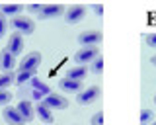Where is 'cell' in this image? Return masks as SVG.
I'll return each mask as SVG.
<instances>
[{
  "label": "cell",
  "instance_id": "cell-10",
  "mask_svg": "<svg viewBox=\"0 0 156 125\" xmlns=\"http://www.w3.org/2000/svg\"><path fill=\"white\" fill-rule=\"evenodd\" d=\"M43 102H45L49 108L51 109H65L66 105H68V100L65 98V96H61V94H49L45 100H43Z\"/></svg>",
  "mask_w": 156,
  "mask_h": 125
},
{
  "label": "cell",
  "instance_id": "cell-28",
  "mask_svg": "<svg viewBox=\"0 0 156 125\" xmlns=\"http://www.w3.org/2000/svg\"><path fill=\"white\" fill-rule=\"evenodd\" d=\"M94 12L98 14V16H101V14H104V6H101V4H96V6H94Z\"/></svg>",
  "mask_w": 156,
  "mask_h": 125
},
{
  "label": "cell",
  "instance_id": "cell-19",
  "mask_svg": "<svg viewBox=\"0 0 156 125\" xmlns=\"http://www.w3.org/2000/svg\"><path fill=\"white\" fill-rule=\"evenodd\" d=\"M29 84H31V90H37V92H41V94H45V96H49V94H51V90H49V86H47V84H43L41 80L37 78V76H35V78H33V80H31Z\"/></svg>",
  "mask_w": 156,
  "mask_h": 125
},
{
  "label": "cell",
  "instance_id": "cell-27",
  "mask_svg": "<svg viewBox=\"0 0 156 125\" xmlns=\"http://www.w3.org/2000/svg\"><path fill=\"white\" fill-rule=\"evenodd\" d=\"M31 98H33V100H39V102H43L47 96H45V94H41V92H37V90H31Z\"/></svg>",
  "mask_w": 156,
  "mask_h": 125
},
{
  "label": "cell",
  "instance_id": "cell-8",
  "mask_svg": "<svg viewBox=\"0 0 156 125\" xmlns=\"http://www.w3.org/2000/svg\"><path fill=\"white\" fill-rule=\"evenodd\" d=\"M6 49L12 53L14 57L20 55V53L23 51V35H22V33H16V31H14L12 35L8 37V45H6Z\"/></svg>",
  "mask_w": 156,
  "mask_h": 125
},
{
  "label": "cell",
  "instance_id": "cell-18",
  "mask_svg": "<svg viewBox=\"0 0 156 125\" xmlns=\"http://www.w3.org/2000/svg\"><path fill=\"white\" fill-rule=\"evenodd\" d=\"M14 82H16V74L14 73H2L0 74V90H6Z\"/></svg>",
  "mask_w": 156,
  "mask_h": 125
},
{
  "label": "cell",
  "instance_id": "cell-6",
  "mask_svg": "<svg viewBox=\"0 0 156 125\" xmlns=\"http://www.w3.org/2000/svg\"><path fill=\"white\" fill-rule=\"evenodd\" d=\"M84 16H86V6H82V4H74V6L66 8V12H65V20L68 23L82 22V20H84Z\"/></svg>",
  "mask_w": 156,
  "mask_h": 125
},
{
  "label": "cell",
  "instance_id": "cell-11",
  "mask_svg": "<svg viewBox=\"0 0 156 125\" xmlns=\"http://www.w3.org/2000/svg\"><path fill=\"white\" fill-rule=\"evenodd\" d=\"M58 88H61L62 92H68V94H80L82 92V82L70 80V78H61L58 80Z\"/></svg>",
  "mask_w": 156,
  "mask_h": 125
},
{
  "label": "cell",
  "instance_id": "cell-14",
  "mask_svg": "<svg viewBox=\"0 0 156 125\" xmlns=\"http://www.w3.org/2000/svg\"><path fill=\"white\" fill-rule=\"evenodd\" d=\"M18 112H20V115H22L26 121H31L33 117H35V108L31 105V102H27V100H22L18 105Z\"/></svg>",
  "mask_w": 156,
  "mask_h": 125
},
{
  "label": "cell",
  "instance_id": "cell-16",
  "mask_svg": "<svg viewBox=\"0 0 156 125\" xmlns=\"http://www.w3.org/2000/svg\"><path fill=\"white\" fill-rule=\"evenodd\" d=\"M22 10H23L22 4H4V6H0V14L2 16H12V18H18Z\"/></svg>",
  "mask_w": 156,
  "mask_h": 125
},
{
  "label": "cell",
  "instance_id": "cell-12",
  "mask_svg": "<svg viewBox=\"0 0 156 125\" xmlns=\"http://www.w3.org/2000/svg\"><path fill=\"white\" fill-rule=\"evenodd\" d=\"M35 115H37V117L41 119L45 125H53V112H51V108H49L45 102H39V104H37Z\"/></svg>",
  "mask_w": 156,
  "mask_h": 125
},
{
  "label": "cell",
  "instance_id": "cell-23",
  "mask_svg": "<svg viewBox=\"0 0 156 125\" xmlns=\"http://www.w3.org/2000/svg\"><path fill=\"white\" fill-rule=\"evenodd\" d=\"M92 125H104V112H96L90 119Z\"/></svg>",
  "mask_w": 156,
  "mask_h": 125
},
{
  "label": "cell",
  "instance_id": "cell-3",
  "mask_svg": "<svg viewBox=\"0 0 156 125\" xmlns=\"http://www.w3.org/2000/svg\"><path fill=\"white\" fill-rule=\"evenodd\" d=\"M39 65H41V53H39V51H31V53H27V55L22 59V62L18 65V70H29V73H35Z\"/></svg>",
  "mask_w": 156,
  "mask_h": 125
},
{
  "label": "cell",
  "instance_id": "cell-20",
  "mask_svg": "<svg viewBox=\"0 0 156 125\" xmlns=\"http://www.w3.org/2000/svg\"><path fill=\"white\" fill-rule=\"evenodd\" d=\"M152 117H154V113L150 112V109H143L140 115H139V121H140V125H148L152 121Z\"/></svg>",
  "mask_w": 156,
  "mask_h": 125
},
{
  "label": "cell",
  "instance_id": "cell-21",
  "mask_svg": "<svg viewBox=\"0 0 156 125\" xmlns=\"http://www.w3.org/2000/svg\"><path fill=\"white\" fill-rule=\"evenodd\" d=\"M101 70H104V59H101V55H100L94 61V65H92V73H94V74H101Z\"/></svg>",
  "mask_w": 156,
  "mask_h": 125
},
{
  "label": "cell",
  "instance_id": "cell-4",
  "mask_svg": "<svg viewBox=\"0 0 156 125\" xmlns=\"http://www.w3.org/2000/svg\"><path fill=\"white\" fill-rule=\"evenodd\" d=\"M101 31H82L78 33V43L82 47H98V43H101Z\"/></svg>",
  "mask_w": 156,
  "mask_h": 125
},
{
  "label": "cell",
  "instance_id": "cell-7",
  "mask_svg": "<svg viewBox=\"0 0 156 125\" xmlns=\"http://www.w3.org/2000/svg\"><path fill=\"white\" fill-rule=\"evenodd\" d=\"M2 117L8 125H23L26 123V119L20 115L18 108H12V105H6V108L2 109Z\"/></svg>",
  "mask_w": 156,
  "mask_h": 125
},
{
  "label": "cell",
  "instance_id": "cell-25",
  "mask_svg": "<svg viewBox=\"0 0 156 125\" xmlns=\"http://www.w3.org/2000/svg\"><path fill=\"white\" fill-rule=\"evenodd\" d=\"M27 10L31 12V14H37V16H39V14H41V10H43V4H29Z\"/></svg>",
  "mask_w": 156,
  "mask_h": 125
},
{
  "label": "cell",
  "instance_id": "cell-13",
  "mask_svg": "<svg viewBox=\"0 0 156 125\" xmlns=\"http://www.w3.org/2000/svg\"><path fill=\"white\" fill-rule=\"evenodd\" d=\"M14 66H16V57H14L8 49H2L0 51V69L6 70V73H12Z\"/></svg>",
  "mask_w": 156,
  "mask_h": 125
},
{
  "label": "cell",
  "instance_id": "cell-9",
  "mask_svg": "<svg viewBox=\"0 0 156 125\" xmlns=\"http://www.w3.org/2000/svg\"><path fill=\"white\" fill-rule=\"evenodd\" d=\"M66 10L61 6V4H47V6H43V10L41 14H39V18L41 20H53V18H58V16H62Z\"/></svg>",
  "mask_w": 156,
  "mask_h": 125
},
{
  "label": "cell",
  "instance_id": "cell-15",
  "mask_svg": "<svg viewBox=\"0 0 156 125\" xmlns=\"http://www.w3.org/2000/svg\"><path fill=\"white\" fill-rule=\"evenodd\" d=\"M86 74H88V69H86V66L76 65V66H72V69L66 70L65 78H70V80H78V82H82V80L86 78Z\"/></svg>",
  "mask_w": 156,
  "mask_h": 125
},
{
  "label": "cell",
  "instance_id": "cell-5",
  "mask_svg": "<svg viewBox=\"0 0 156 125\" xmlns=\"http://www.w3.org/2000/svg\"><path fill=\"white\" fill-rule=\"evenodd\" d=\"M100 94H101L100 86H90V88L82 90V92L76 96V102L80 104V105H88V104H92V102H94V100L100 98Z\"/></svg>",
  "mask_w": 156,
  "mask_h": 125
},
{
  "label": "cell",
  "instance_id": "cell-17",
  "mask_svg": "<svg viewBox=\"0 0 156 125\" xmlns=\"http://www.w3.org/2000/svg\"><path fill=\"white\" fill-rule=\"evenodd\" d=\"M33 78H35V73H29V70H18V73H16V84L31 82Z\"/></svg>",
  "mask_w": 156,
  "mask_h": 125
},
{
  "label": "cell",
  "instance_id": "cell-26",
  "mask_svg": "<svg viewBox=\"0 0 156 125\" xmlns=\"http://www.w3.org/2000/svg\"><path fill=\"white\" fill-rule=\"evenodd\" d=\"M146 45L156 47V33H148V35H146Z\"/></svg>",
  "mask_w": 156,
  "mask_h": 125
},
{
  "label": "cell",
  "instance_id": "cell-30",
  "mask_svg": "<svg viewBox=\"0 0 156 125\" xmlns=\"http://www.w3.org/2000/svg\"><path fill=\"white\" fill-rule=\"evenodd\" d=\"M154 104H156V96H154Z\"/></svg>",
  "mask_w": 156,
  "mask_h": 125
},
{
  "label": "cell",
  "instance_id": "cell-1",
  "mask_svg": "<svg viewBox=\"0 0 156 125\" xmlns=\"http://www.w3.org/2000/svg\"><path fill=\"white\" fill-rule=\"evenodd\" d=\"M12 27L16 33H22V35H31L35 31V23H33L31 18L27 16H18V18H12Z\"/></svg>",
  "mask_w": 156,
  "mask_h": 125
},
{
  "label": "cell",
  "instance_id": "cell-31",
  "mask_svg": "<svg viewBox=\"0 0 156 125\" xmlns=\"http://www.w3.org/2000/svg\"><path fill=\"white\" fill-rule=\"evenodd\" d=\"M152 125H156V123H152Z\"/></svg>",
  "mask_w": 156,
  "mask_h": 125
},
{
  "label": "cell",
  "instance_id": "cell-22",
  "mask_svg": "<svg viewBox=\"0 0 156 125\" xmlns=\"http://www.w3.org/2000/svg\"><path fill=\"white\" fill-rule=\"evenodd\" d=\"M10 100H12V94H10L8 90H0V105L6 108V105L10 104Z\"/></svg>",
  "mask_w": 156,
  "mask_h": 125
},
{
  "label": "cell",
  "instance_id": "cell-24",
  "mask_svg": "<svg viewBox=\"0 0 156 125\" xmlns=\"http://www.w3.org/2000/svg\"><path fill=\"white\" fill-rule=\"evenodd\" d=\"M6 30H8V22H6V16L0 14V37L6 35Z\"/></svg>",
  "mask_w": 156,
  "mask_h": 125
},
{
  "label": "cell",
  "instance_id": "cell-2",
  "mask_svg": "<svg viewBox=\"0 0 156 125\" xmlns=\"http://www.w3.org/2000/svg\"><path fill=\"white\" fill-rule=\"evenodd\" d=\"M98 57H100V49L98 47H82L74 53V61L76 65H88V62H94Z\"/></svg>",
  "mask_w": 156,
  "mask_h": 125
},
{
  "label": "cell",
  "instance_id": "cell-29",
  "mask_svg": "<svg viewBox=\"0 0 156 125\" xmlns=\"http://www.w3.org/2000/svg\"><path fill=\"white\" fill-rule=\"evenodd\" d=\"M150 62H152V65H154V66H156V55H154V57H152V59H150Z\"/></svg>",
  "mask_w": 156,
  "mask_h": 125
}]
</instances>
